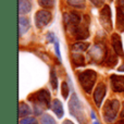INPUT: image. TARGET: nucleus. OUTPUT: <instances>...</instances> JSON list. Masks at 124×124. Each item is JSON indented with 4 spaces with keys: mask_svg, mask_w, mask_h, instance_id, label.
Listing matches in <instances>:
<instances>
[{
    "mask_svg": "<svg viewBox=\"0 0 124 124\" xmlns=\"http://www.w3.org/2000/svg\"><path fill=\"white\" fill-rule=\"evenodd\" d=\"M83 19V15H81L77 12H70L64 14V25L66 30L70 32L72 28H74Z\"/></svg>",
    "mask_w": 124,
    "mask_h": 124,
    "instance_id": "nucleus-9",
    "label": "nucleus"
},
{
    "mask_svg": "<svg viewBox=\"0 0 124 124\" xmlns=\"http://www.w3.org/2000/svg\"><path fill=\"white\" fill-rule=\"evenodd\" d=\"M51 109H52V111L54 112V114H56V116H58L59 119L63 118V116H64L63 106H62L61 101L59 100V99H54V100H52V103H51Z\"/></svg>",
    "mask_w": 124,
    "mask_h": 124,
    "instance_id": "nucleus-14",
    "label": "nucleus"
},
{
    "mask_svg": "<svg viewBox=\"0 0 124 124\" xmlns=\"http://www.w3.org/2000/svg\"><path fill=\"white\" fill-rule=\"evenodd\" d=\"M94 124H99V122H98V121H95Z\"/></svg>",
    "mask_w": 124,
    "mask_h": 124,
    "instance_id": "nucleus-35",
    "label": "nucleus"
},
{
    "mask_svg": "<svg viewBox=\"0 0 124 124\" xmlns=\"http://www.w3.org/2000/svg\"><path fill=\"white\" fill-rule=\"evenodd\" d=\"M62 124H74L72 122V121H70V120H65V121H63V123Z\"/></svg>",
    "mask_w": 124,
    "mask_h": 124,
    "instance_id": "nucleus-33",
    "label": "nucleus"
},
{
    "mask_svg": "<svg viewBox=\"0 0 124 124\" xmlns=\"http://www.w3.org/2000/svg\"><path fill=\"white\" fill-rule=\"evenodd\" d=\"M103 63L107 66H109V68H113L118 63V54H116V51H112L111 49H108Z\"/></svg>",
    "mask_w": 124,
    "mask_h": 124,
    "instance_id": "nucleus-13",
    "label": "nucleus"
},
{
    "mask_svg": "<svg viewBox=\"0 0 124 124\" xmlns=\"http://www.w3.org/2000/svg\"><path fill=\"white\" fill-rule=\"evenodd\" d=\"M109 1H113V0H109Z\"/></svg>",
    "mask_w": 124,
    "mask_h": 124,
    "instance_id": "nucleus-36",
    "label": "nucleus"
},
{
    "mask_svg": "<svg viewBox=\"0 0 124 124\" xmlns=\"http://www.w3.org/2000/svg\"><path fill=\"white\" fill-rule=\"evenodd\" d=\"M20 124H37V120L35 118L26 116V118H24V119H21Z\"/></svg>",
    "mask_w": 124,
    "mask_h": 124,
    "instance_id": "nucleus-26",
    "label": "nucleus"
},
{
    "mask_svg": "<svg viewBox=\"0 0 124 124\" xmlns=\"http://www.w3.org/2000/svg\"><path fill=\"white\" fill-rule=\"evenodd\" d=\"M118 71H119V72H124V63H123L122 65L120 66V68L118 69Z\"/></svg>",
    "mask_w": 124,
    "mask_h": 124,
    "instance_id": "nucleus-32",
    "label": "nucleus"
},
{
    "mask_svg": "<svg viewBox=\"0 0 124 124\" xmlns=\"http://www.w3.org/2000/svg\"><path fill=\"white\" fill-rule=\"evenodd\" d=\"M111 44H112V48H113V51H116V54L120 57L124 56L123 52V46H122V40H121V37L119 34L114 33L111 36Z\"/></svg>",
    "mask_w": 124,
    "mask_h": 124,
    "instance_id": "nucleus-12",
    "label": "nucleus"
},
{
    "mask_svg": "<svg viewBox=\"0 0 124 124\" xmlns=\"http://www.w3.org/2000/svg\"><path fill=\"white\" fill-rule=\"evenodd\" d=\"M54 51L57 54V57H58L59 61H61V54H60V47H59V43L58 41H54Z\"/></svg>",
    "mask_w": 124,
    "mask_h": 124,
    "instance_id": "nucleus-28",
    "label": "nucleus"
},
{
    "mask_svg": "<svg viewBox=\"0 0 124 124\" xmlns=\"http://www.w3.org/2000/svg\"><path fill=\"white\" fill-rule=\"evenodd\" d=\"M107 50H108V48L106 45L96 44L94 46V48L88 51V56L90 57V59L94 62L103 63V61L106 59V54H107Z\"/></svg>",
    "mask_w": 124,
    "mask_h": 124,
    "instance_id": "nucleus-6",
    "label": "nucleus"
},
{
    "mask_svg": "<svg viewBox=\"0 0 124 124\" xmlns=\"http://www.w3.org/2000/svg\"><path fill=\"white\" fill-rule=\"evenodd\" d=\"M32 113V110H31L30 106L26 105L25 102H20L19 105V116L20 118H24V116H27Z\"/></svg>",
    "mask_w": 124,
    "mask_h": 124,
    "instance_id": "nucleus-19",
    "label": "nucleus"
},
{
    "mask_svg": "<svg viewBox=\"0 0 124 124\" xmlns=\"http://www.w3.org/2000/svg\"><path fill=\"white\" fill-rule=\"evenodd\" d=\"M47 40L49 41V43H54V41H56L54 33H48V34H47Z\"/></svg>",
    "mask_w": 124,
    "mask_h": 124,
    "instance_id": "nucleus-29",
    "label": "nucleus"
},
{
    "mask_svg": "<svg viewBox=\"0 0 124 124\" xmlns=\"http://www.w3.org/2000/svg\"><path fill=\"white\" fill-rule=\"evenodd\" d=\"M61 93L62 96H63L64 99H68L69 94H70V88H69V85L66 82H62L61 83Z\"/></svg>",
    "mask_w": 124,
    "mask_h": 124,
    "instance_id": "nucleus-25",
    "label": "nucleus"
},
{
    "mask_svg": "<svg viewBox=\"0 0 124 124\" xmlns=\"http://www.w3.org/2000/svg\"><path fill=\"white\" fill-rule=\"evenodd\" d=\"M112 90L116 93H124V76L112 74L110 76Z\"/></svg>",
    "mask_w": 124,
    "mask_h": 124,
    "instance_id": "nucleus-11",
    "label": "nucleus"
},
{
    "mask_svg": "<svg viewBox=\"0 0 124 124\" xmlns=\"http://www.w3.org/2000/svg\"><path fill=\"white\" fill-rule=\"evenodd\" d=\"M32 10V4L30 0H19V12L20 14L28 13Z\"/></svg>",
    "mask_w": 124,
    "mask_h": 124,
    "instance_id": "nucleus-17",
    "label": "nucleus"
},
{
    "mask_svg": "<svg viewBox=\"0 0 124 124\" xmlns=\"http://www.w3.org/2000/svg\"><path fill=\"white\" fill-rule=\"evenodd\" d=\"M69 110H70V113L78 121L79 124H88L83 105L76 94H73L69 101Z\"/></svg>",
    "mask_w": 124,
    "mask_h": 124,
    "instance_id": "nucleus-1",
    "label": "nucleus"
},
{
    "mask_svg": "<svg viewBox=\"0 0 124 124\" xmlns=\"http://www.w3.org/2000/svg\"><path fill=\"white\" fill-rule=\"evenodd\" d=\"M92 1V3L94 4L95 7H97V8H100V7L105 6V0H90Z\"/></svg>",
    "mask_w": 124,
    "mask_h": 124,
    "instance_id": "nucleus-27",
    "label": "nucleus"
},
{
    "mask_svg": "<svg viewBox=\"0 0 124 124\" xmlns=\"http://www.w3.org/2000/svg\"><path fill=\"white\" fill-rule=\"evenodd\" d=\"M120 116H121V119H124V102H123V105H122V111H121Z\"/></svg>",
    "mask_w": 124,
    "mask_h": 124,
    "instance_id": "nucleus-31",
    "label": "nucleus"
},
{
    "mask_svg": "<svg viewBox=\"0 0 124 124\" xmlns=\"http://www.w3.org/2000/svg\"><path fill=\"white\" fill-rule=\"evenodd\" d=\"M106 94H107V86L103 83H99L96 86V89L94 92V101L97 107H100L103 101Z\"/></svg>",
    "mask_w": 124,
    "mask_h": 124,
    "instance_id": "nucleus-10",
    "label": "nucleus"
},
{
    "mask_svg": "<svg viewBox=\"0 0 124 124\" xmlns=\"http://www.w3.org/2000/svg\"><path fill=\"white\" fill-rule=\"evenodd\" d=\"M69 33H71V35L76 40L87 39L89 37V16L88 15H83L82 21Z\"/></svg>",
    "mask_w": 124,
    "mask_h": 124,
    "instance_id": "nucleus-3",
    "label": "nucleus"
},
{
    "mask_svg": "<svg viewBox=\"0 0 124 124\" xmlns=\"http://www.w3.org/2000/svg\"><path fill=\"white\" fill-rule=\"evenodd\" d=\"M100 22L107 32L112 31V21H111V9L108 4H105L100 11Z\"/></svg>",
    "mask_w": 124,
    "mask_h": 124,
    "instance_id": "nucleus-7",
    "label": "nucleus"
},
{
    "mask_svg": "<svg viewBox=\"0 0 124 124\" xmlns=\"http://www.w3.org/2000/svg\"><path fill=\"white\" fill-rule=\"evenodd\" d=\"M120 108V102L118 99H110L105 103L102 110V116L107 123H112L116 120Z\"/></svg>",
    "mask_w": 124,
    "mask_h": 124,
    "instance_id": "nucleus-5",
    "label": "nucleus"
},
{
    "mask_svg": "<svg viewBox=\"0 0 124 124\" xmlns=\"http://www.w3.org/2000/svg\"><path fill=\"white\" fill-rule=\"evenodd\" d=\"M114 124H124V119H121L120 121H118V122L114 123Z\"/></svg>",
    "mask_w": 124,
    "mask_h": 124,
    "instance_id": "nucleus-34",
    "label": "nucleus"
},
{
    "mask_svg": "<svg viewBox=\"0 0 124 124\" xmlns=\"http://www.w3.org/2000/svg\"><path fill=\"white\" fill-rule=\"evenodd\" d=\"M38 4L44 9H51L54 8V0H38Z\"/></svg>",
    "mask_w": 124,
    "mask_h": 124,
    "instance_id": "nucleus-24",
    "label": "nucleus"
},
{
    "mask_svg": "<svg viewBox=\"0 0 124 124\" xmlns=\"http://www.w3.org/2000/svg\"><path fill=\"white\" fill-rule=\"evenodd\" d=\"M77 78H78L82 88L87 94H90L93 92L95 84H96L97 73L94 70H85L77 74Z\"/></svg>",
    "mask_w": 124,
    "mask_h": 124,
    "instance_id": "nucleus-2",
    "label": "nucleus"
},
{
    "mask_svg": "<svg viewBox=\"0 0 124 124\" xmlns=\"http://www.w3.org/2000/svg\"><path fill=\"white\" fill-rule=\"evenodd\" d=\"M40 122H41V124H57L54 119L52 118L50 114H47V113H44L43 116H41Z\"/></svg>",
    "mask_w": 124,
    "mask_h": 124,
    "instance_id": "nucleus-23",
    "label": "nucleus"
},
{
    "mask_svg": "<svg viewBox=\"0 0 124 124\" xmlns=\"http://www.w3.org/2000/svg\"><path fill=\"white\" fill-rule=\"evenodd\" d=\"M116 3H118V7L120 8H124V0H116Z\"/></svg>",
    "mask_w": 124,
    "mask_h": 124,
    "instance_id": "nucleus-30",
    "label": "nucleus"
},
{
    "mask_svg": "<svg viewBox=\"0 0 124 124\" xmlns=\"http://www.w3.org/2000/svg\"><path fill=\"white\" fill-rule=\"evenodd\" d=\"M28 100L32 101L35 107H40V108H45V109L49 108L50 103H51L50 93L47 89H40L38 92L32 94L28 97Z\"/></svg>",
    "mask_w": 124,
    "mask_h": 124,
    "instance_id": "nucleus-4",
    "label": "nucleus"
},
{
    "mask_svg": "<svg viewBox=\"0 0 124 124\" xmlns=\"http://www.w3.org/2000/svg\"><path fill=\"white\" fill-rule=\"evenodd\" d=\"M66 2L70 7L75 9H84L86 6V0H66Z\"/></svg>",
    "mask_w": 124,
    "mask_h": 124,
    "instance_id": "nucleus-21",
    "label": "nucleus"
},
{
    "mask_svg": "<svg viewBox=\"0 0 124 124\" xmlns=\"http://www.w3.org/2000/svg\"><path fill=\"white\" fill-rule=\"evenodd\" d=\"M30 20L27 17L20 16L19 19V31H20V36H22L23 34H25L28 30H30Z\"/></svg>",
    "mask_w": 124,
    "mask_h": 124,
    "instance_id": "nucleus-16",
    "label": "nucleus"
},
{
    "mask_svg": "<svg viewBox=\"0 0 124 124\" xmlns=\"http://www.w3.org/2000/svg\"><path fill=\"white\" fill-rule=\"evenodd\" d=\"M116 28L120 32H124V11L122 8H116Z\"/></svg>",
    "mask_w": 124,
    "mask_h": 124,
    "instance_id": "nucleus-15",
    "label": "nucleus"
},
{
    "mask_svg": "<svg viewBox=\"0 0 124 124\" xmlns=\"http://www.w3.org/2000/svg\"><path fill=\"white\" fill-rule=\"evenodd\" d=\"M72 63L75 66H84L85 65V58L79 52H73L72 54Z\"/></svg>",
    "mask_w": 124,
    "mask_h": 124,
    "instance_id": "nucleus-18",
    "label": "nucleus"
},
{
    "mask_svg": "<svg viewBox=\"0 0 124 124\" xmlns=\"http://www.w3.org/2000/svg\"><path fill=\"white\" fill-rule=\"evenodd\" d=\"M50 85H51L54 90H56L58 88V77H57L54 70H51V72H50Z\"/></svg>",
    "mask_w": 124,
    "mask_h": 124,
    "instance_id": "nucleus-22",
    "label": "nucleus"
},
{
    "mask_svg": "<svg viewBox=\"0 0 124 124\" xmlns=\"http://www.w3.org/2000/svg\"><path fill=\"white\" fill-rule=\"evenodd\" d=\"M51 20V13L47 10H39L35 14V25L37 28H44Z\"/></svg>",
    "mask_w": 124,
    "mask_h": 124,
    "instance_id": "nucleus-8",
    "label": "nucleus"
},
{
    "mask_svg": "<svg viewBox=\"0 0 124 124\" xmlns=\"http://www.w3.org/2000/svg\"><path fill=\"white\" fill-rule=\"evenodd\" d=\"M73 51L81 52V51H86L89 48V44L88 43H75L71 46Z\"/></svg>",
    "mask_w": 124,
    "mask_h": 124,
    "instance_id": "nucleus-20",
    "label": "nucleus"
}]
</instances>
